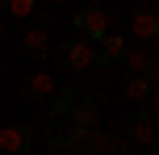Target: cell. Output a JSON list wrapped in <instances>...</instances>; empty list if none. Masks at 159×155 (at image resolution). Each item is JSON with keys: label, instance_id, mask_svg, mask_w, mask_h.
I'll return each instance as SVG.
<instances>
[{"label": "cell", "instance_id": "2", "mask_svg": "<svg viewBox=\"0 0 159 155\" xmlns=\"http://www.w3.org/2000/svg\"><path fill=\"white\" fill-rule=\"evenodd\" d=\"M55 67H63V71H71V75H80V71H92V42H84V38H63L55 46Z\"/></svg>", "mask_w": 159, "mask_h": 155}, {"label": "cell", "instance_id": "10", "mask_svg": "<svg viewBox=\"0 0 159 155\" xmlns=\"http://www.w3.org/2000/svg\"><path fill=\"white\" fill-rule=\"evenodd\" d=\"M17 50H21L25 59H34V63H38L42 55H50V38H46V30H25L21 42H17Z\"/></svg>", "mask_w": 159, "mask_h": 155}, {"label": "cell", "instance_id": "9", "mask_svg": "<svg viewBox=\"0 0 159 155\" xmlns=\"http://www.w3.org/2000/svg\"><path fill=\"white\" fill-rule=\"evenodd\" d=\"M130 34L143 38V42H155V38H159V13H155L151 4L134 8V17H130Z\"/></svg>", "mask_w": 159, "mask_h": 155}, {"label": "cell", "instance_id": "8", "mask_svg": "<svg viewBox=\"0 0 159 155\" xmlns=\"http://www.w3.org/2000/svg\"><path fill=\"white\" fill-rule=\"evenodd\" d=\"M21 97L25 101H55V80H50V71H30L21 80Z\"/></svg>", "mask_w": 159, "mask_h": 155}, {"label": "cell", "instance_id": "5", "mask_svg": "<svg viewBox=\"0 0 159 155\" xmlns=\"http://www.w3.org/2000/svg\"><path fill=\"white\" fill-rule=\"evenodd\" d=\"M121 97L134 101L138 109H155V75H126L121 80Z\"/></svg>", "mask_w": 159, "mask_h": 155}, {"label": "cell", "instance_id": "11", "mask_svg": "<svg viewBox=\"0 0 159 155\" xmlns=\"http://www.w3.org/2000/svg\"><path fill=\"white\" fill-rule=\"evenodd\" d=\"M121 59L130 63V75H155V55H151V50L138 46V50H126Z\"/></svg>", "mask_w": 159, "mask_h": 155}, {"label": "cell", "instance_id": "7", "mask_svg": "<svg viewBox=\"0 0 159 155\" xmlns=\"http://www.w3.org/2000/svg\"><path fill=\"white\" fill-rule=\"evenodd\" d=\"M126 143H138V147H151L155 143V109H138L126 122Z\"/></svg>", "mask_w": 159, "mask_h": 155}, {"label": "cell", "instance_id": "6", "mask_svg": "<svg viewBox=\"0 0 159 155\" xmlns=\"http://www.w3.org/2000/svg\"><path fill=\"white\" fill-rule=\"evenodd\" d=\"M126 55V42H121V34H105L101 42H92V67L96 71H109L117 59Z\"/></svg>", "mask_w": 159, "mask_h": 155}, {"label": "cell", "instance_id": "12", "mask_svg": "<svg viewBox=\"0 0 159 155\" xmlns=\"http://www.w3.org/2000/svg\"><path fill=\"white\" fill-rule=\"evenodd\" d=\"M4 13H13V17H34V4H30V0H8Z\"/></svg>", "mask_w": 159, "mask_h": 155}, {"label": "cell", "instance_id": "3", "mask_svg": "<svg viewBox=\"0 0 159 155\" xmlns=\"http://www.w3.org/2000/svg\"><path fill=\"white\" fill-rule=\"evenodd\" d=\"M71 25H75V38H84V42H101L105 34H109V13H101L96 4H88V8H80V13L71 17Z\"/></svg>", "mask_w": 159, "mask_h": 155}, {"label": "cell", "instance_id": "13", "mask_svg": "<svg viewBox=\"0 0 159 155\" xmlns=\"http://www.w3.org/2000/svg\"><path fill=\"white\" fill-rule=\"evenodd\" d=\"M121 155H134V151H121Z\"/></svg>", "mask_w": 159, "mask_h": 155}, {"label": "cell", "instance_id": "4", "mask_svg": "<svg viewBox=\"0 0 159 155\" xmlns=\"http://www.w3.org/2000/svg\"><path fill=\"white\" fill-rule=\"evenodd\" d=\"M34 151V126L13 122V126H0V155H30Z\"/></svg>", "mask_w": 159, "mask_h": 155}, {"label": "cell", "instance_id": "1", "mask_svg": "<svg viewBox=\"0 0 159 155\" xmlns=\"http://www.w3.org/2000/svg\"><path fill=\"white\" fill-rule=\"evenodd\" d=\"M75 101L80 92L67 88V92H55V101L46 105V122H42V134L55 151H67V147H84V134L75 130Z\"/></svg>", "mask_w": 159, "mask_h": 155}]
</instances>
